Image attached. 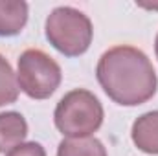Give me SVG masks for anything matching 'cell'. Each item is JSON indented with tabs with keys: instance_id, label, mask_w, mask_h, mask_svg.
<instances>
[{
	"instance_id": "1",
	"label": "cell",
	"mask_w": 158,
	"mask_h": 156,
	"mask_svg": "<svg viewBox=\"0 0 158 156\" xmlns=\"http://www.w3.org/2000/svg\"><path fill=\"white\" fill-rule=\"evenodd\" d=\"M96 77L103 92L121 107L147 103L158 86L156 72L149 57L134 46H114L107 50L96 66Z\"/></svg>"
},
{
	"instance_id": "2",
	"label": "cell",
	"mask_w": 158,
	"mask_h": 156,
	"mask_svg": "<svg viewBox=\"0 0 158 156\" xmlns=\"http://www.w3.org/2000/svg\"><path fill=\"white\" fill-rule=\"evenodd\" d=\"M53 121L63 136L86 138L101 127L103 107L92 92L76 88L61 97L53 112Z\"/></svg>"
},
{
	"instance_id": "3",
	"label": "cell",
	"mask_w": 158,
	"mask_h": 156,
	"mask_svg": "<svg viewBox=\"0 0 158 156\" xmlns=\"http://www.w3.org/2000/svg\"><path fill=\"white\" fill-rule=\"evenodd\" d=\"M46 39L66 57H79L88 48L94 37L90 18L70 6L55 7L46 18Z\"/></svg>"
},
{
	"instance_id": "4",
	"label": "cell",
	"mask_w": 158,
	"mask_h": 156,
	"mask_svg": "<svg viewBox=\"0 0 158 156\" xmlns=\"http://www.w3.org/2000/svg\"><path fill=\"white\" fill-rule=\"evenodd\" d=\"M61 66L42 50L30 48L19 57L17 83L31 99H48L61 84Z\"/></svg>"
},
{
	"instance_id": "5",
	"label": "cell",
	"mask_w": 158,
	"mask_h": 156,
	"mask_svg": "<svg viewBox=\"0 0 158 156\" xmlns=\"http://www.w3.org/2000/svg\"><path fill=\"white\" fill-rule=\"evenodd\" d=\"M132 143L145 154H158V110L145 112L132 123Z\"/></svg>"
},
{
	"instance_id": "6",
	"label": "cell",
	"mask_w": 158,
	"mask_h": 156,
	"mask_svg": "<svg viewBox=\"0 0 158 156\" xmlns=\"http://www.w3.org/2000/svg\"><path fill=\"white\" fill-rule=\"evenodd\" d=\"M28 22V4L22 0H0V37L19 35Z\"/></svg>"
},
{
	"instance_id": "7",
	"label": "cell",
	"mask_w": 158,
	"mask_h": 156,
	"mask_svg": "<svg viewBox=\"0 0 158 156\" xmlns=\"http://www.w3.org/2000/svg\"><path fill=\"white\" fill-rule=\"evenodd\" d=\"M28 136V123L20 112L0 114V153H9Z\"/></svg>"
},
{
	"instance_id": "8",
	"label": "cell",
	"mask_w": 158,
	"mask_h": 156,
	"mask_svg": "<svg viewBox=\"0 0 158 156\" xmlns=\"http://www.w3.org/2000/svg\"><path fill=\"white\" fill-rule=\"evenodd\" d=\"M57 156H107V149L94 136L64 138L57 147Z\"/></svg>"
},
{
	"instance_id": "9",
	"label": "cell",
	"mask_w": 158,
	"mask_h": 156,
	"mask_svg": "<svg viewBox=\"0 0 158 156\" xmlns=\"http://www.w3.org/2000/svg\"><path fill=\"white\" fill-rule=\"evenodd\" d=\"M19 90L20 88L11 64L4 55H0V107L15 103L19 97Z\"/></svg>"
},
{
	"instance_id": "10",
	"label": "cell",
	"mask_w": 158,
	"mask_h": 156,
	"mask_svg": "<svg viewBox=\"0 0 158 156\" xmlns=\"http://www.w3.org/2000/svg\"><path fill=\"white\" fill-rule=\"evenodd\" d=\"M6 156H46V151L37 142H26V143L13 147Z\"/></svg>"
},
{
	"instance_id": "11",
	"label": "cell",
	"mask_w": 158,
	"mask_h": 156,
	"mask_svg": "<svg viewBox=\"0 0 158 156\" xmlns=\"http://www.w3.org/2000/svg\"><path fill=\"white\" fill-rule=\"evenodd\" d=\"M155 53H156V59H158V35H156V39H155Z\"/></svg>"
}]
</instances>
